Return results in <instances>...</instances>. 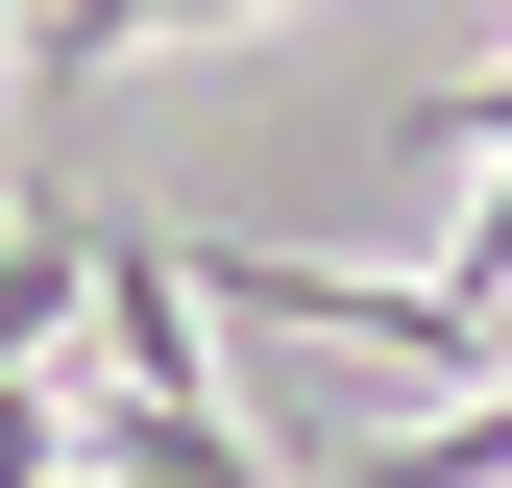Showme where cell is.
<instances>
[{"label": "cell", "instance_id": "cell-1", "mask_svg": "<svg viewBox=\"0 0 512 488\" xmlns=\"http://www.w3.org/2000/svg\"><path fill=\"white\" fill-rule=\"evenodd\" d=\"M196 25H269V0H25V49H0V98H49L74 122L122 49H196Z\"/></svg>", "mask_w": 512, "mask_h": 488}, {"label": "cell", "instance_id": "cell-2", "mask_svg": "<svg viewBox=\"0 0 512 488\" xmlns=\"http://www.w3.org/2000/svg\"><path fill=\"white\" fill-rule=\"evenodd\" d=\"M415 147H439V171H512V74H439V98H415ZM439 293L512 342V196H464V269H439Z\"/></svg>", "mask_w": 512, "mask_h": 488}, {"label": "cell", "instance_id": "cell-3", "mask_svg": "<svg viewBox=\"0 0 512 488\" xmlns=\"http://www.w3.org/2000/svg\"><path fill=\"white\" fill-rule=\"evenodd\" d=\"M74 488H122V464H74Z\"/></svg>", "mask_w": 512, "mask_h": 488}]
</instances>
